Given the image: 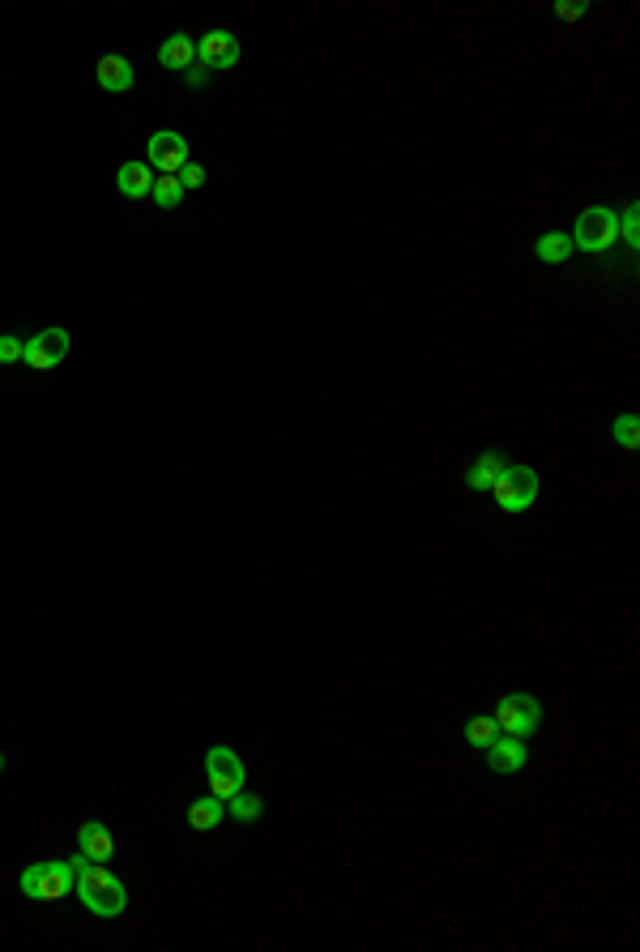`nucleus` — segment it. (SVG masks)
<instances>
[{
  "label": "nucleus",
  "mask_w": 640,
  "mask_h": 952,
  "mask_svg": "<svg viewBox=\"0 0 640 952\" xmlns=\"http://www.w3.org/2000/svg\"><path fill=\"white\" fill-rule=\"evenodd\" d=\"M69 867H73V893L94 918H120L128 910V888L120 884V876H111L107 863H94L77 850L69 854Z\"/></svg>",
  "instance_id": "1"
},
{
  "label": "nucleus",
  "mask_w": 640,
  "mask_h": 952,
  "mask_svg": "<svg viewBox=\"0 0 640 952\" xmlns=\"http://www.w3.org/2000/svg\"><path fill=\"white\" fill-rule=\"evenodd\" d=\"M615 240H619V214L611 210V205H589V210L576 218V227H572V248L589 252V257L615 248Z\"/></svg>",
  "instance_id": "2"
},
{
  "label": "nucleus",
  "mask_w": 640,
  "mask_h": 952,
  "mask_svg": "<svg viewBox=\"0 0 640 952\" xmlns=\"http://www.w3.org/2000/svg\"><path fill=\"white\" fill-rule=\"evenodd\" d=\"M18 888L30 897V901H60L73 893V867L60 863V859H43V863H30L22 871Z\"/></svg>",
  "instance_id": "3"
},
{
  "label": "nucleus",
  "mask_w": 640,
  "mask_h": 952,
  "mask_svg": "<svg viewBox=\"0 0 640 952\" xmlns=\"http://www.w3.org/2000/svg\"><path fill=\"white\" fill-rule=\"evenodd\" d=\"M491 496L504 513H525L538 500V470L534 466H504L491 487Z\"/></svg>",
  "instance_id": "4"
},
{
  "label": "nucleus",
  "mask_w": 640,
  "mask_h": 952,
  "mask_svg": "<svg viewBox=\"0 0 640 952\" xmlns=\"http://www.w3.org/2000/svg\"><path fill=\"white\" fill-rule=\"evenodd\" d=\"M495 726H500V735H534L538 731V722H542V705L534 701V696H525V692H508L500 705H495Z\"/></svg>",
  "instance_id": "5"
},
{
  "label": "nucleus",
  "mask_w": 640,
  "mask_h": 952,
  "mask_svg": "<svg viewBox=\"0 0 640 952\" xmlns=\"http://www.w3.org/2000/svg\"><path fill=\"white\" fill-rule=\"evenodd\" d=\"M205 777H210V795L218 799H231L235 790H244V760L239 752H231L227 743H214L210 752H205Z\"/></svg>",
  "instance_id": "6"
},
{
  "label": "nucleus",
  "mask_w": 640,
  "mask_h": 952,
  "mask_svg": "<svg viewBox=\"0 0 640 952\" xmlns=\"http://www.w3.org/2000/svg\"><path fill=\"white\" fill-rule=\"evenodd\" d=\"M146 163L158 176H180V167L188 163V137L175 129H158L146 146Z\"/></svg>",
  "instance_id": "7"
},
{
  "label": "nucleus",
  "mask_w": 640,
  "mask_h": 952,
  "mask_svg": "<svg viewBox=\"0 0 640 952\" xmlns=\"http://www.w3.org/2000/svg\"><path fill=\"white\" fill-rule=\"evenodd\" d=\"M64 355H69V329H43L35 333V338H26V355L22 363H30L35 372H47V368H56V363H64Z\"/></svg>",
  "instance_id": "8"
},
{
  "label": "nucleus",
  "mask_w": 640,
  "mask_h": 952,
  "mask_svg": "<svg viewBox=\"0 0 640 952\" xmlns=\"http://www.w3.org/2000/svg\"><path fill=\"white\" fill-rule=\"evenodd\" d=\"M197 60L205 69H235L239 65V35L227 26L205 30V39H197Z\"/></svg>",
  "instance_id": "9"
},
{
  "label": "nucleus",
  "mask_w": 640,
  "mask_h": 952,
  "mask_svg": "<svg viewBox=\"0 0 640 952\" xmlns=\"http://www.w3.org/2000/svg\"><path fill=\"white\" fill-rule=\"evenodd\" d=\"M483 756H487L491 773H521L530 765V748H525V739H517V735H495L483 748Z\"/></svg>",
  "instance_id": "10"
},
{
  "label": "nucleus",
  "mask_w": 640,
  "mask_h": 952,
  "mask_svg": "<svg viewBox=\"0 0 640 952\" xmlns=\"http://www.w3.org/2000/svg\"><path fill=\"white\" fill-rule=\"evenodd\" d=\"M94 77H99V86H103L107 94H124V90H133L137 69H133V60H128V56L111 52V56H103L99 65H94Z\"/></svg>",
  "instance_id": "11"
},
{
  "label": "nucleus",
  "mask_w": 640,
  "mask_h": 952,
  "mask_svg": "<svg viewBox=\"0 0 640 952\" xmlns=\"http://www.w3.org/2000/svg\"><path fill=\"white\" fill-rule=\"evenodd\" d=\"M77 850H82L86 859H94V863H107L111 854H116V837H111L107 824L86 820L82 829H77Z\"/></svg>",
  "instance_id": "12"
},
{
  "label": "nucleus",
  "mask_w": 640,
  "mask_h": 952,
  "mask_svg": "<svg viewBox=\"0 0 640 952\" xmlns=\"http://www.w3.org/2000/svg\"><path fill=\"white\" fill-rule=\"evenodd\" d=\"M192 60H197V39H192L188 30H175V35H167V43L158 47V65H163V69L188 73Z\"/></svg>",
  "instance_id": "13"
},
{
  "label": "nucleus",
  "mask_w": 640,
  "mask_h": 952,
  "mask_svg": "<svg viewBox=\"0 0 640 952\" xmlns=\"http://www.w3.org/2000/svg\"><path fill=\"white\" fill-rule=\"evenodd\" d=\"M116 188H120V197H128V201L150 197V188H154L150 163H124V167L116 171Z\"/></svg>",
  "instance_id": "14"
},
{
  "label": "nucleus",
  "mask_w": 640,
  "mask_h": 952,
  "mask_svg": "<svg viewBox=\"0 0 640 952\" xmlns=\"http://www.w3.org/2000/svg\"><path fill=\"white\" fill-rule=\"evenodd\" d=\"M222 816H227V799H218V795L192 799V807H188V829L210 833V829H218V824H222Z\"/></svg>",
  "instance_id": "15"
},
{
  "label": "nucleus",
  "mask_w": 640,
  "mask_h": 952,
  "mask_svg": "<svg viewBox=\"0 0 640 952\" xmlns=\"http://www.w3.org/2000/svg\"><path fill=\"white\" fill-rule=\"evenodd\" d=\"M504 466H508V462H504L500 453H478V462L466 470V487H470V491H491Z\"/></svg>",
  "instance_id": "16"
},
{
  "label": "nucleus",
  "mask_w": 640,
  "mask_h": 952,
  "mask_svg": "<svg viewBox=\"0 0 640 952\" xmlns=\"http://www.w3.org/2000/svg\"><path fill=\"white\" fill-rule=\"evenodd\" d=\"M538 261H547V265H564L568 257H572V235L568 231H547V235H542V240H538Z\"/></svg>",
  "instance_id": "17"
},
{
  "label": "nucleus",
  "mask_w": 640,
  "mask_h": 952,
  "mask_svg": "<svg viewBox=\"0 0 640 952\" xmlns=\"http://www.w3.org/2000/svg\"><path fill=\"white\" fill-rule=\"evenodd\" d=\"M227 803H231V816H235L239 824H256V820L265 816V799H261V795H248V790H235Z\"/></svg>",
  "instance_id": "18"
},
{
  "label": "nucleus",
  "mask_w": 640,
  "mask_h": 952,
  "mask_svg": "<svg viewBox=\"0 0 640 952\" xmlns=\"http://www.w3.org/2000/svg\"><path fill=\"white\" fill-rule=\"evenodd\" d=\"M150 197H154L158 210H175V205L184 201V184H180V176H154Z\"/></svg>",
  "instance_id": "19"
},
{
  "label": "nucleus",
  "mask_w": 640,
  "mask_h": 952,
  "mask_svg": "<svg viewBox=\"0 0 640 952\" xmlns=\"http://www.w3.org/2000/svg\"><path fill=\"white\" fill-rule=\"evenodd\" d=\"M495 735H500V726H495L491 713H478V718L466 722V743H470V748H478V752H483Z\"/></svg>",
  "instance_id": "20"
},
{
  "label": "nucleus",
  "mask_w": 640,
  "mask_h": 952,
  "mask_svg": "<svg viewBox=\"0 0 640 952\" xmlns=\"http://www.w3.org/2000/svg\"><path fill=\"white\" fill-rule=\"evenodd\" d=\"M611 432H615V440L623 444V449H640V419L636 415H619Z\"/></svg>",
  "instance_id": "21"
},
{
  "label": "nucleus",
  "mask_w": 640,
  "mask_h": 952,
  "mask_svg": "<svg viewBox=\"0 0 640 952\" xmlns=\"http://www.w3.org/2000/svg\"><path fill=\"white\" fill-rule=\"evenodd\" d=\"M619 240L628 244L632 252L640 248V210H636V205H628V210H623V218H619Z\"/></svg>",
  "instance_id": "22"
},
{
  "label": "nucleus",
  "mask_w": 640,
  "mask_h": 952,
  "mask_svg": "<svg viewBox=\"0 0 640 952\" xmlns=\"http://www.w3.org/2000/svg\"><path fill=\"white\" fill-rule=\"evenodd\" d=\"M22 355H26V338L0 333V363H22Z\"/></svg>",
  "instance_id": "23"
},
{
  "label": "nucleus",
  "mask_w": 640,
  "mask_h": 952,
  "mask_svg": "<svg viewBox=\"0 0 640 952\" xmlns=\"http://www.w3.org/2000/svg\"><path fill=\"white\" fill-rule=\"evenodd\" d=\"M180 184H184V193H188V188H201L205 184V167L201 163H184L180 167Z\"/></svg>",
  "instance_id": "24"
},
{
  "label": "nucleus",
  "mask_w": 640,
  "mask_h": 952,
  "mask_svg": "<svg viewBox=\"0 0 640 952\" xmlns=\"http://www.w3.org/2000/svg\"><path fill=\"white\" fill-rule=\"evenodd\" d=\"M205 77H210V69H205V65H201V60H192V69L184 73V82H188L192 90H197V86H205Z\"/></svg>",
  "instance_id": "25"
},
{
  "label": "nucleus",
  "mask_w": 640,
  "mask_h": 952,
  "mask_svg": "<svg viewBox=\"0 0 640 952\" xmlns=\"http://www.w3.org/2000/svg\"><path fill=\"white\" fill-rule=\"evenodd\" d=\"M585 9H589V5H555V13H559V18H564V22L585 18Z\"/></svg>",
  "instance_id": "26"
},
{
  "label": "nucleus",
  "mask_w": 640,
  "mask_h": 952,
  "mask_svg": "<svg viewBox=\"0 0 640 952\" xmlns=\"http://www.w3.org/2000/svg\"><path fill=\"white\" fill-rule=\"evenodd\" d=\"M0 769H5V756H0Z\"/></svg>",
  "instance_id": "27"
}]
</instances>
